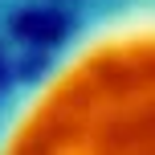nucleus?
Returning a JSON list of instances; mask_svg holds the SVG:
<instances>
[{
  "instance_id": "obj_1",
  "label": "nucleus",
  "mask_w": 155,
  "mask_h": 155,
  "mask_svg": "<svg viewBox=\"0 0 155 155\" xmlns=\"http://www.w3.org/2000/svg\"><path fill=\"white\" fill-rule=\"evenodd\" d=\"M0 155H155V0H70L0 94Z\"/></svg>"
}]
</instances>
